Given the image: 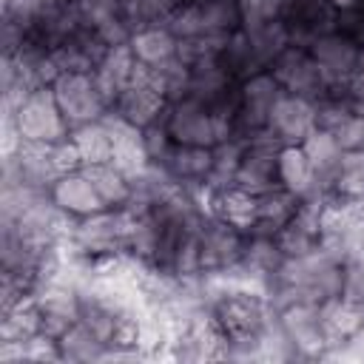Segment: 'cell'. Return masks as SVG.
Wrapping results in <instances>:
<instances>
[{"label": "cell", "mask_w": 364, "mask_h": 364, "mask_svg": "<svg viewBox=\"0 0 364 364\" xmlns=\"http://www.w3.org/2000/svg\"><path fill=\"white\" fill-rule=\"evenodd\" d=\"M316 128H318V105H316V100L282 91L279 100L273 102V111H270V119H267V134L279 145H299Z\"/></svg>", "instance_id": "obj_12"}, {"label": "cell", "mask_w": 364, "mask_h": 364, "mask_svg": "<svg viewBox=\"0 0 364 364\" xmlns=\"http://www.w3.org/2000/svg\"><path fill=\"white\" fill-rule=\"evenodd\" d=\"M128 210H100L68 225L65 247L77 264H105L125 256Z\"/></svg>", "instance_id": "obj_1"}, {"label": "cell", "mask_w": 364, "mask_h": 364, "mask_svg": "<svg viewBox=\"0 0 364 364\" xmlns=\"http://www.w3.org/2000/svg\"><path fill=\"white\" fill-rule=\"evenodd\" d=\"M276 310V327L284 336L293 361H324L330 338L321 324L318 301H290Z\"/></svg>", "instance_id": "obj_3"}, {"label": "cell", "mask_w": 364, "mask_h": 364, "mask_svg": "<svg viewBox=\"0 0 364 364\" xmlns=\"http://www.w3.org/2000/svg\"><path fill=\"white\" fill-rule=\"evenodd\" d=\"M205 208L228 222H233L236 228H242L245 233L253 230L256 225V193H247L245 188L239 185H230V188H222L216 193H210L205 199Z\"/></svg>", "instance_id": "obj_23"}, {"label": "cell", "mask_w": 364, "mask_h": 364, "mask_svg": "<svg viewBox=\"0 0 364 364\" xmlns=\"http://www.w3.org/2000/svg\"><path fill=\"white\" fill-rule=\"evenodd\" d=\"M100 199L105 202V208L111 210H128L134 202V176L128 171H122L117 162H100V165H88L85 168Z\"/></svg>", "instance_id": "obj_22"}, {"label": "cell", "mask_w": 364, "mask_h": 364, "mask_svg": "<svg viewBox=\"0 0 364 364\" xmlns=\"http://www.w3.org/2000/svg\"><path fill=\"white\" fill-rule=\"evenodd\" d=\"M57 353H60V361H71V364L108 361V347L82 321H77L57 338Z\"/></svg>", "instance_id": "obj_26"}, {"label": "cell", "mask_w": 364, "mask_h": 364, "mask_svg": "<svg viewBox=\"0 0 364 364\" xmlns=\"http://www.w3.org/2000/svg\"><path fill=\"white\" fill-rule=\"evenodd\" d=\"M318 313H321L324 333L330 338V350L364 336V304L361 301H353L336 293L318 304Z\"/></svg>", "instance_id": "obj_17"}, {"label": "cell", "mask_w": 364, "mask_h": 364, "mask_svg": "<svg viewBox=\"0 0 364 364\" xmlns=\"http://www.w3.org/2000/svg\"><path fill=\"white\" fill-rule=\"evenodd\" d=\"M179 40L193 37H213L225 40L236 28H242L239 20V0H188L165 20Z\"/></svg>", "instance_id": "obj_5"}, {"label": "cell", "mask_w": 364, "mask_h": 364, "mask_svg": "<svg viewBox=\"0 0 364 364\" xmlns=\"http://www.w3.org/2000/svg\"><path fill=\"white\" fill-rule=\"evenodd\" d=\"M276 176H279V185L287 188L290 193H296L299 199L321 196L316 168H313L310 154H307V148H304L301 142H299V145H282V148H279ZM321 199H324V196H321Z\"/></svg>", "instance_id": "obj_18"}, {"label": "cell", "mask_w": 364, "mask_h": 364, "mask_svg": "<svg viewBox=\"0 0 364 364\" xmlns=\"http://www.w3.org/2000/svg\"><path fill=\"white\" fill-rule=\"evenodd\" d=\"M179 37L168 23H145L136 26L128 37V48L136 60L139 68L145 71H159L171 63L179 60Z\"/></svg>", "instance_id": "obj_14"}, {"label": "cell", "mask_w": 364, "mask_h": 364, "mask_svg": "<svg viewBox=\"0 0 364 364\" xmlns=\"http://www.w3.org/2000/svg\"><path fill=\"white\" fill-rule=\"evenodd\" d=\"M353 85H361L364 88V43H361V51H358V63H355V71H353Z\"/></svg>", "instance_id": "obj_32"}, {"label": "cell", "mask_w": 364, "mask_h": 364, "mask_svg": "<svg viewBox=\"0 0 364 364\" xmlns=\"http://www.w3.org/2000/svg\"><path fill=\"white\" fill-rule=\"evenodd\" d=\"M267 68L276 77L279 88L287 94H299V97H310V100H321L327 94V80H324L321 68L316 65V60L310 57L307 46L290 43Z\"/></svg>", "instance_id": "obj_10"}, {"label": "cell", "mask_w": 364, "mask_h": 364, "mask_svg": "<svg viewBox=\"0 0 364 364\" xmlns=\"http://www.w3.org/2000/svg\"><path fill=\"white\" fill-rule=\"evenodd\" d=\"M358 9H364V0H358Z\"/></svg>", "instance_id": "obj_33"}, {"label": "cell", "mask_w": 364, "mask_h": 364, "mask_svg": "<svg viewBox=\"0 0 364 364\" xmlns=\"http://www.w3.org/2000/svg\"><path fill=\"white\" fill-rule=\"evenodd\" d=\"M196 242H199V264L202 276H228L239 267L247 233L236 228L233 222L210 213L205 208L199 228H196Z\"/></svg>", "instance_id": "obj_4"}, {"label": "cell", "mask_w": 364, "mask_h": 364, "mask_svg": "<svg viewBox=\"0 0 364 364\" xmlns=\"http://www.w3.org/2000/svg\"><path fill=\"white\" fill-rule=\"evenodd\" d=\"M159 168H162L173 182H179L182 188L199 193L202 202H205V188H208V179H210V171H213V148L179 145V142H176Z\"/></svg>", "instance_id": "obj_15"}, {"label": "cell", "mask_w": 364, "mask_h": 364, "mask_svg": "<svg viewBox=\"0 0 364 364\" xmlns=\"http://www.w3.org/2000/svg\"><path fill=\"white\" fill-rule=\"evenodd\" d=\"M287 0H239V20L242 28H259L284 20Z\"/></svg>", "instance_id": "obj_29"}, {"label": "cell", "mask_w": 364, "mask_h": 364, "mask_svg": "<svg viewBox=\"0 0 364 364\" xmlns=\"http://www.w3.org/2000/svg\"><path fill=\"white\" fill-rule=\"evenodd\" d=\"M307 51L316 60V65L321 68L327 88H338V85H347L353 80L361 43L355 37H350L347 31L333 26V28L321 31L318 37H313L307 43Z\"/></svg>", "instance_id": "obj_9"}, {"label": "cell", "mask_w": 364, "mask_h": 364, "mask_svg": "<svg viewBox=\"0 0 364 364\" xmlns=\"http://www.w3.org/2000/svg\"><path fill=\"white\" fill-rule=\"evenodd\" d=\"M188 0H122V11L128 23L136 28L145 23H165Z\"/></svg>", "instance_id": "obj_28"}, {"label": "cell", "mask_w": 364, "mask_h": 364, "mask_svg": "<svg viewBox=\"0 0 364 364\" xmlns=\"http://www.w3.org/2000/svg\"><path fill=\"white\" fill-rule=\"evenodd\" d=\"M282 88L270 68L256 71L236 85V134L239 139H250L259 134H267V119L273 111V102L279 100Z\"/></svg>", "instance_id": "obj_7"}, {"label": "cell", "mask_w": 364, "mask_h": 364, "mask_svg": "<svg viewBox=\"0 0 364 364\" xmlns=\"http://www.w3.org/2000/svg\"><path fill=\"white\" fill-rule=\"evenodd\" d=\"M51 94L71 128L105 119L111 114V102L100 91L91 71H63L51 82Z\"/></svg>", "instance_id": "obj_6"}, {"label": "cell", "mask_w": 364, "mask_h": 364, "mask_svg": "<svg viewBox=\"0 0 364 364\" xmlns=\"http://www.w3.org/2000/svg\"><path fill=\"white\" fill-rule=\"evenodd\" d=\"M173 145H176V142H173L171 131L165 128V119H159V122L142 128V148H145L148 165H156V168H159V165L165 162V156L171 154Z\"/></svg>", "instance_id": "obj_30"}, {"label": "cell", "mask_w": 364, "mask_h": 364, "mask_svg": "<svg viewBox=\"0 0 364 364\" xmlns=\"http://www.w3.org/2000/svg\"><path fill=\"white\" fill-rule=\"evenodd\" d=\"M0 6H3L0 17L17 23L26 31V43H28L31 34L40 28V23L60 6V0H3Z\"/></svg>", "instance_id": "obj_27"}, {"label": "cell", "mask_w": 364, "mask_h": 364, "mask_svg": "<svg viewBox=\"0 0 364 364\" xmlns=\"http://www.w3.org/2000/svg\"><path fill=\"white\" fill-rule=\"evenodd\" d=\"M168 102L171 100L165 97L156 74L139 68L136 77L125 85V91L114 100L111 114H117L119 119H125L134 128H148V125H154V122H159L165 117Z\"/></svg>", "instance_id": "obj_8"}, {"label": "cell", "mask_w": 364, "mask_h": 364, "mask_svg": "<svg viewBox=\"0 0 364 364\" xmlns=\"http://www.w3.org/2000/svg\"><path fill=\"white\" fill-rule=\"evenodd\" d=\"M301 199L296 193H290L287 188L276 185L264 193L256 196V225L250 233H264V236H276L299 210Z\"/></svg>", "instance_id": "obj_21"}, {"label": "cell", "mask_w": 364, "mask_h": 364, "mask_svg": "<svg viewBox=\"0 0 364 364\" xmlns=\"http://www.w3.org/2000/svg\"><path fill=\"white\" fill-rule=\"evenodd\" d=\"M324 199L333 208L364 205V148H353L341 154L324 185Z\"/></svg>", "instance_id": "obj_16"}, {"label": "cell", "mask_w": 364, "mask_h": 364, "mask_svg": "<svg viewBox=\"0 0 364 364\" xmlns=\"http://www.w3.org/2000/svg\"><path fill=\"white\" fill-rule=\"evenodd\" d=\"M3 125H11L20 136V142L57 145L71 136V125L65 122L51 88L28 91L14 108L3 111Z\"/></svg>", "instance_id": "obj_2"}, {"label": "cell", "mask_w": 364, "mask_h": 364, "mask_svg": "<svg viewBox=\"0 0 364 364\" xmlns=\"http://www.w3.org/2000/svg\"><path fill=\"white\" fill-rule=\"evenodd\" d=\"M82 159V168L88 165H100V162H111L114 159V136H111V128L105 119H97V122H85V125H77L71 128V136H68Z\"/></svg>", "instance_id": "obj_25"}, {"label": "cell", "mask_w": 364, "mask_h": 364, "mask_svg": "<svg viewBox=\"0 0 364 364\" xmlns=\"http://www.w3.org/2000/svg\"><path fill=\"white\" fill-rule=\"evenodd\" d=\"M284 26L293 43L307 46L313 37L336 26V11L327 6V0H287Z\"/></svg>", "instance_id": "obj_19"}, {"label": "cell", "mask_w": 364, "mask_h": 364, "mask_svg": "<svg viewBox=\"0 0 364 364\" xmlns=\"http://www.w3.org/2000/svg\"><path fill=\"white\" fill-rule=\"evenodd\" d=\"M139 65L128 48V43H119V46H108V51L100 57V63L94 65V80L100 85V91L105 94V100L114 105V100L125 91V85L136 77Z\"/></svg>", "instance_id": "obj_20"}, {"label": "cell", "mask_w": 364, "mask_h": 364, "mask_svg": "<svg viewBox=\"0 0 364 364\" xmlns=\"http://www.w3.org/2000/svg\"><path fill=\"white\" fill-rule=\"evenodd\" d=\"M327 6L336 11V17L338 14H344V11H353L355 6H358V0H327Z\"/></svg>", "instance_id": "obj_31"}, {"label": "cell", "mask_w": 364, "mask_h": 364, "mask_svg": "<svg viewBox=\"0 0 364 364\" xmlns=\"http://www.w3.org/2000/svg\"><path fill=\"white\" fill-rule=\"evenodd\" d=\"M48 196H51V202H54L71 222L85 219V216H94V213H100V210H108L105 202L100 199V193H97V188H94V182H91V176H88L85 168L63 171V173L51 182Z\"/></svg>", "instance_id": "obj_13"}, {"label": "cell", "mask_w": 364, "mask_h": 364, "mask_svg": "<svg viewBox=\"0 0 364 364\" xmlns=\"http://www.w3.org/2000/svg\"><path fill=\"white\" fill-rule=\"evenodd\" d=\"M279 142L270 134H259L250 139H242V154L236 165V182L247 193H264L279 185L276 165H279Z\"/></svg>", "instance_id": "obj_11"}, {"label": "cell", "mask_w": 364, "mask_h": 364, "mask_svg": "<svg viewBox=\"0 0 364 364\" xmlns=\"http://www.w3.org/2000/svg\"><path fill=\"white\" fill-rule=\"evenodd\" d=\"M219 63L230 71L233 80H245V77H250V74L267 68V65L262 63V57H259L253 40L247 37L245 28H236L233 34L225 37V43H222V48H219Z\"/></svg>", "instance_id": "obj_24"}]
</instances>
